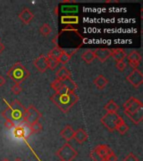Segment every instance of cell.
I'll return each instance as SVG.
<instances>
[{
	"label": "cell",
	"mask_w": 143,
	"mask_h": 161,
	"mask_svg": "<svg viewBox=\"0 0 143 161\" xmlns=\"http://www.w3.org/2000/svg\"><path fill=\"white\" fill-rule=\"evenodd\" d=\"M52 103L63 113H68L73 106L79 101V97L75 92L71 91H61L55 92L50 97Z\"/></svg>",
	"instance_id": "1"
},
{
	"label": "cell",
	"mask_w": 143,
	"mask_h": 161,
	"mask_svg": "<svg viewBox=\"0 0 143 161\" xmlns=\"http://www.w3.org/2000/svg\"><path fill=\"white\" fill-rule=\"evenodd\" d=\"M125 114L133 123L138 125L143 119V104L137 98L131 97L123 105Z\"/></svg>",
	"instance_id": "2"
},
{
	"label": "cell",
	"mask_w": 143,
	"mask_h": 161,
	"mask_svg": "<svg viewBox=\"0 0 143 161\" xmlns=\"http://www.w3.org/2000/svg\"><path fill=\"white\" fill-rule=\"evenodd\" d=\"M25 113V108L22 105L19 100H14L9 104V106L1 113L2 117L6 120H10L14 122L23 119Z\"/></svg>",
	"instance_id": "3"
},
{
	"label": "cell",
	"mask_w": 143,
	"mask_h": 161,
	"mask_svg": "<svg viewBox=\"0 0 143 161\" xmlns=\"http://www.w3.org/2000/svg\"><path fill=\"white\" fill-rule=\"evenodd\" d=\"M7 75L15 84L20 85V83H22L24 80L29 77L30 71H29L23 64L19 62L14 64L10 68Z\"/></svg>",
	"instance_id": "4"
},
{
	"label": "cell",
	"mask_w": 143,
	"mask_h": 161,
	"mask_svg": "<svg viewBox=\"0 0 143 161\" xmlns=\"http://www.w3.org/2000/svg\"><path fill=\"white\" fill-rule=\"evenodd\" d=\"M122 118L117 114V113H107L103 116L100 122L110 132H114L116 130V128L121 122H123Z\"/></svg>",
	"instance_id": "5"
},
{
	"label": "cell",
	"mask_w": 143,
	"mask_h": 161,
	"mask_svg": "<svg viewBox=\"0 0 143 161\" xmlns=\"http://www.w3.org/2000/svg\"><path fill=\"white\" fill-rule=\"evenodd\" d=\"M56 155L61 161H73L78 155V152L70 143H66L58 149Z\"/></svg>",
	"instance_id": "6"
},
{
	"label": "cell",
	"mask_w": 143,
	"mask_h": 161,
	"mask_svg": "<svg viewBox=\"0 0 143 161\" xmlns=\"http://www.w3.org/2000/svg\"><path fill=\"white\" fill-rule=\"evenodd\" d=\"M42 118V114L34 105H29L27 108H25V113L23 118V120L28 125H31L33 123L39 122Z\"/></svg>",
	"instance_id": "7"
},
{
	"label": "cell",
	"mask_w": 143,
	"mask_h": 161,
	"mask_svg": "<svg viewBox=\"0 0 143 161\" xmlns=\"http://www.w3.org/2000/svg\"><path fill=\"white\" fill-rule=\"evenodd\" d=\"M126 80L135 88H138L143 83V75L141 71L138 69H134L126 76Z\"/></svg>",
	"instance_id": "8"
},
{
	"label": "cell",
	"mask_w": 143,
	"mask_h": 161,
	"mask_svg": "<svg viewBox=\"0 0 143 161\" xmlns=\"http://www.w3.org/2000/svg\"><path fill=\"white\" fill-rule=\"evenodd\" d=\"M126 57L130 67H132L133 70L137 69L141 61V55L139 54V52H137L136 50H132L129 55H126Z\"/></svg>",
	"instance_id": "9"
},
{
	"label": "cell",
	"mask_w": 143,
	"mask_h": 161,
	"mask_svg": "<svg viewBox=\"0 0 143 161\" xmlns=\"http://www.w3.org/2000/svg\"><path fill=\"white\" fill-rule=\"evenodd\" d=\"M94 149L99 153V155L103 158L104 161H107L109 157L112 153H114L112 149L109 146L106 145V144H100V145H97Z\"/></svg>",
	"instance_id": "10"
},
{
	"label": "cell",
	"mask_w": 143,
	"mask_h": 161,
	"mask_svg": "<svg viewBox=\"0 0 143 161\" xmlns=\"http://www.w3.org/2000/svg\"><path fill=\"white\" fill-rule=\"evenodd\" d=\"M95 57L100 60V62H105L111 56V50L107 48H98L94 50Z\"/></svg>",
	"instance_id": "11"
},
{
	"label": "cell",
	"mask_w": 143,
	"mask_h": 161,
	"mask_svg": "<svg viewBox=\"0 0 143 161\" xmlns=\"http://www.w3.org/2000/svg\"><path fill=\"white\" fill-rule=\"evenodd\" d=\"M34 65L37 70L40 72H45L48 69V60L47 56H45L44 55H40L39 57L36 58L34 60Z\"/></svg>",
	"instance_id": "12"
},
{
	"label": "cell",
	"mask_w": 143,
	"mask_h": 161,
	"mask_svg": "<svg viewBox=\"0 0 143 161\" xmlns=\"http://www.w3.org/2000/svg\"><path fill=\"white\" fill-rule=\"evenodd\" d=\"M34 14L31 12V10L29 9L28 8H24V9L21 11L19 14V19L22 21L24 25H29L32 19H34Z\"/></svg>",
	"instance_id": "13"
},
{
	"label": "cell",
	"mask_w": 143,
	"mask_h": 161,
	"mask_svg": "<svg viewBox=\"0 0 143 161\" xmlns=\"http://www.w3.org/2000/svg\"><path fill=\"white\" fill-rule=\"evenodd\" d=\"M77 89V85L71 78H67L65 80H61V91H71L75 92Z\"/></svg>",
	"instance_id": "14"
},
{
	"label": "cell",
	"mask_w": 143,
	"mask_h": 161,
	"mask_svg": "<svg viewBox=\"0 0 143 161\" xmlns=\"http://www.w3.org/2000/svg\"><path fill=\"white\" fill-rule=\"evenodd\" d=\"M74 134H75V130L70 125L65 126L60 132V136L66 141H70L71 139H73Z\"/></svg>",
	"instance_id": "15"
},
{
	"label": "cell",
	"mask_w": 143,
	"mask_h": 161,
	"mask_svg": "<svg viewBox=\"0 0 143 161\" xmlns=\"http://www.w3.org/2000/svg\"><path fill=\"white\" fill-rule=\"evenodd\" d=\"M88 134L83 128H79L76 131H75L74 134V139H75L78 143H83L84 142L87 140Z\"/></svg>",
	"instance_id": "16"
},
{
	"label": "cell",
	"mask_w": 143,
	"mask_h": 161,
	"mask_svg": "<svg viewBox=\"0 0 143 161\" xmlns=\"http://www.w3.org/2000/svg\"><path fill=\"white\" fill-rule=\"evenodd\" d=\"M111 56L116 62L120 61V60H124L125 58H126V53L123 49H113L111 50Z\"/></svg>",
	"instance_id": "17"
},
{
	"label": "cell",
	"mask_w": 143,
	"mask_h": 161,
	"mask_svg": "<svg viewBox=\"0 0 143 161\" xmlns=\"http://www.w3.org/2000/svg\"><path fill=\"white\" fill-rule=\"evenodd\" d=\"M55 75H56L57 79H59L60 80H65V79H67V78H70L71 76V72L65 66L63 65L62 67H60L57 70V72H56Z\"/></svg>",
	"instance_id": "18"
},
{
	"label": "cell",
	"mask_w": 143,
	"mask_h": 161,
	"mask_svg": "<svg viewBox=\"0 0 143 161\" xmlns=\"http://www.w3.org/2000/svg\"><path fill=\"white\" fill-rule=\"evenodd\" d=\"M94 84L99 90H102L108 84V80L103 75H99L94 80Z\"/></svg>",
	"instance_id": "19"
},
{
	"label": "cell",
	"mask_w": 143,
	"mask_h": 161,
	"mask_svg": "<svg viewBox=\"0 0 143 161\" xmlns=\"http://www.w3.org/2000/svg\"><path fill=\"white\" fill-rule=\"evenodd\" d=\"M81 58H82V60H84L85 63H87V64L92 63L93 60L95 59L94 51L90 50V49L85 50V52L83 53L82 55H81Z\"/></svg>",
	"instance_id": "20"
},
{
	"label": "cell",
	"mask_w": 143,
	"mask_h": 161,
	"mask_svg": "<svg viewBox=\"0 0 143 161\" xmlns=\"http://www.w3.org/2000/svg\"><path fill=\"white\" fill-rule=\"evenodd\" d=\"M107 113H116L119 110V106L114 102L113 100H110L104 107Z\"/></svg>",
	"instance_id": "21"
},
{
	"label": "cell",
	"mask_w": 143,
	"mask_h": 161,
	"mask_svg": "<svg viewBox=\"0 0 143 161\" xmlns=\"http://www.w3.org/2000/svg\"><path fill=\"white\" fill-rule=\"evenodd\" d=\"M61 23L62 24H66V25H70V24H78L79 23V17L78 16H62L61 17Z\"/></svg>",
	"instance_id": "22"
},
{
	"label": "cell",
	"mask_w": 143,
	"mask_h": 161,
	"mask_svg": "<svg viewBox=\"0 0 143 161\" xmlns=\"http://www.w3.org/2000/svg\"><path fill=\"white\" fill-rule=\"evenodd\" d=\"M63 50L60 47H55L53 50H51L48 54V57L54 58L55 60H59V58L61 55V53H62Z\"/></svg>",
	"instance_id": "23"
},
{
	"label": "cell",
	"mask_w": 143,
	"mask_h": 161,
	"mask_svg": "<svg viewBox=\"0 0 143 161\" xmlns=\"http://www.w3.org/2000/svg\"><path fill=\"white\" fill-rule=\"evenodd\" d=\"M40 32L43 36H48V35H50L51 32H52V28H51V26L50 25H48V24H44L40 27Z\"/></svg>",
	"instance_id": "24"
},
{
	"label": "cell",
	"mask_w": 143,
	"mask_h": 161,
	"mask_svg": "<svg viewBox=\"0 0 143 161\" xmlns=\"http://www.w3.org/2000/svg\"><path fill=\"white\" fill-rule=\"evenodd\" d=\"M70 60V55L68 54L67 52H65V50H63L62 53H61V55L59 58V62L61 63L62 65H65L67 64Z\"/></svg>",
	"instance_id": "25"
},
{
	"label": "cell",
	"mask_w": 143,
	"mask_h": 161,
	"mask_svg": "<svg viewBox=\"0 0 143 161\" xmlns=\"http://www.w3.org/2000/svg\"><path fill=\"white\" fill-rule=\"evenodd\" d=\"M47 60H48V68H50V70H55V68L57 67L60 62L59 60H55L54 58L51 57H48L47 56Z\"/></svg>",
	"instance_id": "26"
},
{
	"label": "cell",
	"mask_w": 143,
	"mask_h": 161,
	"mask_svg": "<svg viewBox=\"0 0 143 161\" xmlns=\"http://www.w3.org/2000/svg\"><path fill=\"white\" fill-rule=\"evenodd\" d=\"M128 129H129V127H128L127 124H126L124 121L121 122V123L118 125L117 128H116V131L119 132L121 135H124V134L127 132Z\"/></svg>",
	"instance_id": "27"
},
{
	"label": "cell",
	"mask_w": 143,
	"mask_h": 161,
	"mask_svg": "<svg viewBox=\"0 0 143 161\" xmlns=\"http://www.w3.org/2000/svg\"><path fill=\"white\" fill-rule=\"evenodd\" d=\"M50 86L55 92H59L61 90V80L59 79H55L54 81L50 83Z\"/></svg>",
	"instance_id": "28"
},
{
	"label": "cell",
	"mask_w": 143,
	"mask_h": 161,
	"mask_svg": "<svg viewBox=\"0 0 143 161\" xmlns=\"http://www.w3.org/2000/svg\"><path fill=\"white\" fill-rule=\"evenodd\" d=\"M13 133H14V136L16 138H24L25 135V130L24 128H23V127H16L14 128V131H13Z\"/></svg>",
	"instance_id": "29"
},
{
	"label": "cell",
	"mask_w": 143,
	"mask_h": 161,
	"mask_svg": "<svg viewBox=\"0 0 143 161\" xmlns=\"http://www.w3.org/2000/svg\"><path fill=\"white\" fill-rule=\"evenodd\" d=\"M29 128L31 132H32V133H37L42 130L43 127L41 125V123L37 122V123H34L31 124V125H29Z\"/></svg>",
	"instance_id": "30"
},
{
	"label": "cell",
	"mask_w": 143,
	"mask_h": 161,
	"mask_svg": "<svg viewBox=\"0 0 143 161\" xmlns=\"http://www.w3.org/2000/svg\"><path fill=\"white\" fill-rule=\"evenodd\" d=\"M90 158H92L93 161H104L103 160V158L99 155V153L95 150V149H93L90 153Z\"/></svg>",
	"instance_id": "31"
},
{
	"label": "cell",
	"mask_w": 143,
	"mask_h": 161,
	"mask_svg": "<svg viewBox=\"0 0 143 161\" xmlns=\"http://www.w3.org/2000/svg\"><path fill=\"white\" fill-rule=\"evenodd\" d=\"M11 91L15 95H19L22 92V87H21V86L19 84H14L11 88Z\"/></svg>",
	"instance_id": "32"
},
{
	"label": "cell",
	"mask_w": 143,
	"mask_h": 161,
	"mask_svg": "<svg viewBox=\"0 0 143 161\" xmlns=\"http://www.w3.org/2000/svg\"><path fill=\"white\" fill-rule=\"evenodd\" d=\"M123 161H139V158L132 153H130L129 154L125 156Z\"/></svg>",
	"instance_id": "33"
},
{
	"label": "cell",
	"mask_w": 143,
	"mask_h": 161,
	"mask_svg": "<svg viewBox=\"0 0 143 161\" xmlns=\"http://www.w3.org/2000/svg\"><path fill=\"white\" fill-rule=\"evenodd\" d=\"M115 66H116V68H117L120 71H123V70L125 69V67H126V63H125L124 60H120V61L116 62Z\"/></svg>",
	"instance_id": "34"
},
{
	"label": "cell",
	"mask_w": 143,
	"mask_h": 161,
	"mask_svg": "<svg viewBox=\"0 0 143 161\" xmlns=\"http://www.w3.org/2000/svg\"><path fill=\"white\" fill-rule=\"evenodd\" d=\"M4 126H5V128H7L8 129H11V128H14L15 123H14V122H13V121L7 120L6 122H5Z\"/></svg>",
	"instance_id": "35"
},
{
	"label": "cell",
	"mask_w": 143,
	"mask_h": 161,
	"mask_svg": "<svg viewBox=\"0 0 143 161\" xmlns=\"http://www.w3.org/2000/svg\"><path fill=\"white\" fill-rule=\"evenodd\" d=\"M118 160V158H117V156L115 155V153H112L111 155L109 157V158L107 159V161H117Z\"/></svg>",
	"instance_id": "36"
},
{
	"label": "cell",
	"mask_w": 143,
	"mask_h": 161,
	"mask_svg": "<svg viewBox=\"0 0 143 161\" xmlns=\"http://www.w3.org/2000/svg\"><path fill=\"white\" fill-rule=\"evenodd\" d=\"M5 83H6L5 78L3 77V76H2V75H0V86H3Z\"/></svg>",
	"instance_id": "37"
},
{
	"label": "cell",
	"mask_w": 143,
	"mask_h": 161,
	"mask_svg": "<svg viewBox=\"0 0 143 161\" xmlns=\"http://www.w3.org/2000/svg\"><path fill=\"white\" fill-rule=\"evenodd\" d=\"M4 49H5L4 45H3V43H1V41H0V54H1V53H2L3 50H4Z\"/></svg>",
	"instance_id": "38"
},
{
	"label": "cell",
	"mask_w": 143,
	"mask_h": 161,
	"mask_svg": "<svg viewBox=\"0 0 143 161\" xmlns=\"http://www.w3.org/2000/svg\"><path fill=\"white\" fill-rule=\"evenodd\" d=\"M14 161H22V159H21V158H15Z\"/></svg>",
	"instance_id": "39"
},
{
	"label": "cell",
	"mask_w": 143,
	"mask_h": 161,
	"mask_svg": "<svg viewBox=\"0 0 143 161\" xmlns=\"http://www.w3.org/2000/svg\"><path fill=\"white\" fill-rule=\"evenodd\" d=\"M2 161H9V160H8V158H3V159Z\"/></svg>",
	"instance_id": "40"
},
{
	"label": "cell",
	"mask_w": 143,
	"mask_h": 161,
	"mask_svg": "<svg viewBox=\"0 0 143 161\" xmlns=\"http://www.w3.org/2000/svg\"><path fill=\"white\" fill-rule=\"evenodd\" d=\"M0 40H1V39H0Z\"/></svg>",
	"instance_id": "41"
}]
</instances>
